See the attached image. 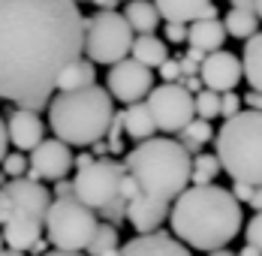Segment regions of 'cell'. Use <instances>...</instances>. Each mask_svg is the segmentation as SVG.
<instances>
[{"mask_svg": "<svg viewBox=\"0 0 262 256\" xmlns=\"http://www.w3.org/2000/svg\"><path fill=\"white\" fill-rule=\"evenodd\" d=\"M81 54L79 0H0V100H49L63 67Z\"/></svg>", "mask_w": 262, "mask_h": 256, "instance_id": "1", "label": "cell"}, {"mask_svg": "<svg viewBox=\"0 0 262 256\" xmlns=\"http://www.w3.org/2000/svg\"><path fill=\"white\" fill-rule=\"evenodd\" d=\"M172 235L193 250H214L235 241L244 226L241 202L217 184H187L169 205Z\"/></svg>", "mask_w": 262, "mask_h": 256, "instance_id": "2", "label": "cell"}, {"mask_svg": "<svg viewBox=\"0 0 262 256\" xmlns=\"http://www.w3.org/2000/svg\"><path fill=\"white\" fill-rule=\"evenodd\" d=\"M124 172L139 184L142 196L172 205V199L190 184V154L169 136H151L130 148Z\"/></svg>", "mask_w": 262, "mask_h": 256, "instance_id": "3", "label": "cell"}, {"mask_svg": "<svg viewBox=\"0 0 262 256\" xmlns=\"http://www.w3.org/2000/svg\"><path fill=\"white\" fill-rule=\"evenodd\" d=\"M115 115V100L97 81L79 91H60L49 97V127L67 145H91L103 139Z\"/></svg>", "mask_w": 262, "mask_h": 256, "instance_id": "4", "label": "cell"}, {"mask_svg": "<svg viewBox=\"0 0 262 256\" xmlns=\"http://www.w3.org/2000/svg\"><path fill=\"white\" fill-rule=\"evenodd\" d=\"M214 154L232 181L262 184V112L247 109L223 118L214 133Z\"/></svg>", "mask_w": 262, "mask_h": 256, "instance_id": "5", "label": "cell"}, {"mask_svg": "<svg viewBox=\"0 0 262 256\" xmlns=\"http://www.w3.org/2000/svg\"><path fill=\"white\" fill-rule=\"evenodd\" d=\"M97 223H100L97 211L79 202L73 193L52 199L49 211H46V220H42L49 244L54 250H84L94 238Z\"/></svg>", "mask_w": 262, "mask_h": 256, "instance_id": "6", "label": "cell"}, {"mask_svg": "<svg viewBox=\"0 0 262 256\" xmlns=\"http://www.w3.org/2000/svg\"><path fill=\"white\" fill-rule=\"evenodd\" d=\"M133 27L118 9H100L97 15L84 18V54L94 63H118L130 57L133 46Z\"/></svg>", "mask_w": 262, "mask_h": 256, "instance_id": "7", "label": "cell"}, {"mask_svg": "<svg viewBox=\"0 0 262 256\" xmlns=\"http://www.w3.org/2000/svg\"><path fill=\"white\" fill-rule=\"evenodd\" d=\"M124 178V163H118L115 157H97L91 160L84 169H76L73 178V196L84 202L88 208L100 211L112 199H118V187Z\"/></svg>", "mask_w": 262, "mask_h": 256, "instance_id": "8", "label": "cell"}, {"mask_svg": "<svg viewBox=\"0 0 262 256\" xmlns=\"http://www.w3.org/2000/svg\"><path fill=\"white\" fill-rule=\"evenodd\" d=\"M145 102H148V112H151L157 130L169 133V136L178 133L190 118H196L193 115V94L181 81H163L160 88H151Z\"/></svg>", "mask_w": 262, "mask_h": 256, "instance_id": "9", "label": "cell"}, {"mask_svg": "<svg viewBox=\"0 0 262 256\" xmlns=\"http://www.w3.org/2000/svg\"><path fill=\"white\" fill-rule=\"evenodd\" d=\"M151 88H154V70L139 63L136 57H124V60L108 67L105 91H108V97H115L124 105L136 102V100H145Z\"/></svg>", "mask_w": 262, "mask_h": 256, "instance_id": "10", "label": "cell"}, {"mask_svg": "<svg viewBox=\"0 0 262 256\" xmlns=\"http://www.w3.org/2000/svg\"><path fill=\"white\" fill-rule=\"evenodd\" d=\"M73 172V148L60 139H42L27 157V178L33 181H60Z\"/></svg>", "mask_w": 262, "mask_h": 256, "instance_id": "11", "label": "cell"}, {"mask_svg": "<svg viewBox=\"0 0 262 256\" xmlns=\"http://www.w3.org/2000/svg\"><path fill=\"white\" fill-rule=\"evenodd\" d=\"M3 199H6V214H27V217H36L39 223L46 220V211L52 205V193L42 187V181H33L21 175V178H9L0 187ZM6 220V217H3Z\"/></svg>", "mask_w": 262, "mask_h": 256, "instance_id": "12", "label": "cell"}, {"mask_svg": "<svg viewBox=\"0 0 262 256\" xmlns=\"http://www.w3.org/2000/svg\"><path fill=\"white\" fill-rule=\"evenodd\" d=\"M199 78H202V88L208 91H235L238 81H241V60H238L232 51H208L199 63Z\"/></svg>", "mask_w": 262, "mask_h": 256, "instance_id": "13", "label": "cell"}, {"mask_svg": "<svg viewBox=\"0 0 262 256\" xmlns=\"http://www.w3.org/2000/svg\"><path fill=\"white\" fill-rule=\"evenodd\" d=\"M112 256H193V253L175 235L154 229V232H136V238L121 241Z\"/></svg>", "mask_w": 262, "mask_h": 256, "instance_id": "14", "label": "cell"}, {"mask_svg": "<svg viewBox=\"0 0 262 256\" xmlns=\"http://www.w3.org/2000/svg\"><path fill=\"white\" fill-rule=\"evenodd\" d=\"M42 127V118L36 112H27V109H15L9 118H6V136H9V145H15V151H30L36 148L46 136Z\"/></svg>", "mask_w": 262, "mask_h": 256, "instance_id": "15", "label": "cell"}, {"mask_svg": "<svg viewBox=\"0 0 262 256\" xmlns=\"http://www.w3.org/2000/svg\"><path fill=\"white\" fill-rule=\"evenodd\" d=\"M169 217V202H160L151 196H133L127 202V223L136 232H154L163 226V220Z\"/></svg>", "mask_w": 262, "mask_h": 256, "instance_id": "16", "label": "cell"}, {"mask_svg": "<svg viewBox=\"0 0 262 256\" xmlns=\"http://www.w3.org/2000/svg\"><path fill=\"white\" fill-rule=\"evenodd\" d=\"M0 235H3V247L27 253V247L42 235V223L36 217H27V214H15L12 211V214H6Z\"/></svg>", "mask_w": 262, "mask_h": 256, "instance_id": "17", "label": "cell"}, {"mask_svg": "<svg viewBox=\"0 0 262 256\" xmlns=\"http://www.w3.org/2000/svg\"><path fill=\"white\" fill-rule=\"evenodd\" d=\"M163 22H196V18H217V6L211 0H154Z\"/></svg>", "mask_w": 262, "mask_h": 256, "instance_id": "18", "label": "cell"}, {"mask_svg": "<svg viewBox=\"0 0 262 256\" xmlns=\"http://www.w3.org/2000/svg\"><path fill=\"white\" fill-rule=\"evenodd\" d=\"M223 42H226V27L220 18H196L187 25V46L193 49L208 54V51L223 49Z\"/></svg>", "mask_w": 262, "mask_h": 256, "instance_id": "19", "label": "cell"}, {"mask_svg": "<svg viewBox=\"0 0 262 256\" xmlns=\"http://www.w3.org/2000/svg\"><path fill=\"white\" fill-rule=\"evenodd\" d=\"M121 124H124V133H127L130 139H136V142L157 136V124H154V118H151L145 100L127 102V109L121 112Z\"/></svg>", "mask_w": 262, "mask_h": 256, "instance_id": "20", "label": "cell"}, {"mask_svg": "<svg viewBox=\"0 0 262 256\" xmlns=\"http://www.w3.org/2000/svg\"><path fill=\"white\" fill-rule=\"evenodd\" d=\"M130 57H136L139 63H145L151 70H157L160 63L169 57V42L160 39L157 33H136L130 46Z\"/></svg>", "mask_w": 262, "mask_h": 256, "instance_id": "21", "label": "cell"}, {"mask_svg": "<svg viewBox=\"0 0 262 256\" xmlns=\"http://www.w3.org/2000/svg\"><path fill=\"white\" fill-rule=\"evenodd\" d=\"M244 54H241V78L250 84V91H262V30L244 39Z\"/></svg>", "mask_w": 262, "mask_h": 256, "instance_id": "22", "label": "cell"}, {"mask_svg": "<svg viewBox=\"0 0 262 256\" xmlns=\"http://www.w3.org/2000/svg\"><path fill=\"white\" fill-rule=\"evenodd\" d=\"M94 81H97L94 60H88V57L81 54V57H76L73 63L63 67V73L57 76L54 88H57V91H79V88H88V84H94Z\"/></svg>", "mask_w": 262, "mask_h": 256, "instance_id": "23", "label": "cell"}, {"mask_svg": "<svg viewBox=\"0 0 262 256\" xmlns=\"http://www.w3.org/2000/svg\"><path fill=\"white\" fill-rule=\"evenodd\" d=\"M121 15L127 18L133 33H154L160 27V12L154 6V0H130Z\"/></svg>", "mask_w": 262, "mask_h": 256, "instance_id": "24", "label": "cell"}, {"mask_svg": "<svg viewBox=\"0 0 262 256\" xmlns=\"http://www.w3.org/2000/svg\"><path fill=\"white\" fill-rule=\"evenodd\" d=\"M178 142H181L187 154H196L202 151L205 145L211 142V136H214V130H211V121H202V118H190L181 130H178Z\"/></svg>", "mask_w": 262, "mask_h": 256, "instance_id": "25", "label": "cell"}, {"mask_svg": "<svg viewBox=\"0 0 262 256\" xmlns=\"http://www.w3.org/2000/svg\"><path fill=\"white\" fill-rule=\"evenodd\" d=\"M223 27H226V36L247 39L259 30V15L253 9H229L226 18H223Z\"/></svg>", "mask_w": 262, "mask_h": 256, "instance_id": "26", "label": "cell"}, {"mask_svg": "<svg viewBox=\"0 0 262 256\" xmlns=\"http://www.w3.org/2000/svg\"><path fill=\"white\" fill-rule=\"evenodd\" d=\"M220 160L217 154L196 151L190 154V184H214V178L220 175Z\"/></svg>", "mask_w": 262, "mask_h": 256, "instance_id": "27", "label": "cell"}, {"mask_svg": "<svg viewBox=\"0 0 262 256\" xmlns=\"http://www.w3.org/2000/svg\"><path fill=\"white\" fill-rule=\"evenodd\" d=\"M118 244H121V232H118V226L100 220L97 229H94L91 244H88L84 250H88V256H112L115 250H118Z\"/></svg>", "mask_w": 262, "mask_h": 256, "instance_id": "28", "label": "cell"}, {"mask_svg": "<svg viewBox=\"0 0 262 256\" xmlns=\"http://www.w3.org/2000/svg\"><path fill=\"white\" fill-rule=\"evenodd\" d=\"M193 115L202 118V121L220 118V94H217V91H208V88L196 91V94H193Z\"/></svg>", "mask_w": 262, "mask_h": 256, "instance_id": "29", "label": "cell"}, {"mask_svg": "<svg viewBox=\"0 0 262 256\" xmlns=\"http://www.w3.org/2000/svg\"><path fill=\"white\" fill-rule=\"evenodd\" d=\"M0 172L6 178H21L27 172V157L25 151H6V157L0 160Z\"/></svg>", "mask_w": 262, "mask_h": 256, "instance_id": "30", "label": "cell"}, {"mask_svg": "<svg viewBox=\"0 0 262 256\" xmlns=\"http://www.w3.org/2000/svg\"><path fill=\"white\" fill-rule=\"evenodd\" d=\"M100 217H103L105 223H112V226H121V223H127V199H112V202L105 205V208H100L97 211Z\"/></svg>", "mask_w": 262, "mask_h": 256, "instance_id": "31", "label": "cell"}, {"mask_svg": "<svg viewBox=\"0 0 262 256\" xmlns=\"http://www.w3.org/2000/svg\"><path fill=\"white\" fill-rule=\"evenodd\" d=\"M241 229H244L247 244H253V247L262 253V211H256V214H253V217H250V220L241 226Z\"/></svg>", "mask_w": 262, "mask_h": 256, "instance_id": "32", "label": "cell"}, {"mask_svg": "<svg viewBox=\"0 0 262 256\" xmlns=\"http://www.w3.org/2000/svg\"><path fill=\"white\" fill-rule=\"evenodd\" d=\"M241 97H238L235 91H223L220 94V118H232L235 112H241Z\"/></svg>", "mask_w": 262, "mask_h": 256, "instance_id": "33", "label": "cell"}, {"mask_svg": "<svg viewBox=\"0 0 262 256\" xmlns=\"http://www.w3.org/2000/svg\"><path fill=\"white\" fill-rule=\"evenodd\" d=\"M163 36H166V42L181 46V42H187V25H184V22H166Z\"/></svg>", "mask_w": 262, "mask_h": 256, "instance_id": "34", "label": "cell"}, {"mask_svg": "<svg viewBox=\"0 0 262 256\" xmlns=\"http://www.w3.org/2000/svg\"><path fill=\"white\" fill-rule=\"evenodd\" d=\"M157 76L163 78V81H178V78H181V67H178V60L166 57V60L157 67Z\"/></svg>", "mask_w": 262, "mask_h": 256, "instance_id": "35", "label": "cell"}, {"mask_svg": "<svg viewBox=\"0 0 262 256\" xmlns=\"http://www.w3.org/2000/svg\"><path fill=\"white\" fill-rule=\"evenodd\" d=\"M139 193H142V190H139V184H136V181H133L130 175H127V172H124V178H121V187H118V196H121V199H127V202H130L133 196H139Z\"/></svg>", "mask_w": 262, "mask_h": 256, "instance_id": "36", "label": "cell"}, {"mask_svg": "<svg viewBox=\"0 0 262 256\" xmlns=\"http://www.w3.org/2000/svg\"><path fill=\"white\" fill-rule=\"evenodd\" d=\"M232 196H235L238 202L247 205V199H250V193H253V184H244V181H232V190H229Z\"/></svg>", "mask_w": 262, "mask_h": 256, "instance_id": "37", "label": "cell"}, {"mask_svg": "<svg viewBox=\"0 0 262 256\" xmlns=\"http://www.w3.org/2000/svg\"><path fill=\"white\" fill-rule=\"evenodd\" d=\"M241 102H244L247 109H256V112H262V91H250V94H244V97H241Z\"/></svg>", "mask_w": 262, "mask_h": 256, "instance_id": "38", "label": "cell"}, {"mask_svg": "<svg viewBox=\"0 0 262 256\" xmlns=\"http://www.w3.org/2000/svg\"><path fill=\"white\" fill-rule=\"evenodd\" d=\"M178 67H181V76H199V63L190 60V57H181Z\"/></svg>", "mask_w": 262, "mask_h": 256, "instance_id": "39", "label": "cell"}, {"mask_svg": "<svg viewBox=\"0 0 262 256\" xmlns=\"http://www.w3.org/2000/svg\"><path fill=\"white\" fill-rule=\"evenodd\" d=\"M178 81H181V84L187 88V91H190V94H196V91H202V78H199V76H181Z\"/></svg>", "mask_w": 262, "mask_h": 256, "instance_id": "40", "label": "cell"}, {"mask_svg": "<svg viewBox=\"0 0 262 256\" xmlns=\"http://www.w3.org/2000/svg\"><path fill=\"white\" fill-rule=\"evenodd\" d=\"M49 247H52V244H49V238H42V235H39V238H36V241H33L30 247H27V253H33V256H42L46 250H49Z\"/></svg>", "mask_w": 262, "mask_h": 256, "instance_id": "41", "label": "cell"}, {"mask_svg": "<svg viewBox=\"0 0 262 256\" xmlns=\"http://www.w3.org/2000/svg\"><path fill=\"white\" fill-rule=\"evenodd\" d=\"M247 205H250L253 211H262V184H253V193H250Z\"/></svg>", "mask_w": 262, "mask_h": 256, "instance_id": "42", "label": "cell"}, {"mask_svg": "<svg viewBox=\"0 0 262 256\" xmlns=\"http://www.w3.org/2000/svg\"><path fill=\"white\" fill-rule=\"evenodd\" d=\"M6 151H9V136H6V121L0 118V160L6 157Z\"/></svg>", "mask_w": 262, "mask_h": 256, "instance_id": "43", "label": "cell"}, {"mask_svg": "<svg viewBox=\"0 0 262 256\" xmlns=\"http://www.w3.org/2000/svg\"><path fill=\"white\" fill-rule=\"evenodd\" d=\"M91 154H94V157H112V154H108V145H105V139L91 142Z\"/></svg>", "mask_w": 262, "mask_h": 256, "instance_id": "44", "label": "cell"}, {"mask_svg": "<svg viewBox=\"0 0 262 256\" xmlns=\"http://www.w3.org/2000/svg\"><path fill=\"white\" fill-rule=\"evenodd\" d=\"M67 193H73V181H67V178L54 181V196H67Z\"/></svg>", "mask_w": 262, "mask_h": 256, "instance_id": "45", "label": "cell"}, {"mask_svg": "<svg viewBox=\"0 0 262 256\" xmlns=\"http://www.w3.org/2000/svg\"><path fill=\"white\" fill-rule=\"evenodd\" d=\"M42 256H88V253L84 250H54L52 247V250H46Z\"/></svg>", "mask_w": 262, "mask_h": 256, "instance_id": "46", "label": "cell"}, {"mask_svg": "<svg viewBox=\"0 0 262 256\" xmlns=\"http://www.w3.org/2000/svg\"><path fill=\"white\" fill-rule=\"evenodd\" d=\"M184 57H190V60H196V63H202V57H205V51H199V49H193V46H190Z\"/></svg>", "mask_w": 262, "mask_h": 256, "instance_id": "47", "label": "cell"}, {"mask_svg": "<svg viewBox=\"0 0 262 256\" xmlns=\"http://www.w3.org/2000/svg\"><path fill=\"white\" fill-rule=\"evenodd\" d=\"M235 256H262V253L256 250V247H253V244H244V247H241Z\"/></svg>", "mask_w": 262, "mask_h": 256, "instance_id": "48", "label": "cell"}, {"mask_svg": "<svg viewBox=\"0 0 262 256\" xmlns=\"http://www.w3.org/2000/svg\"><path fill=\"white\" fill-rule=\"evenodd\" d=\"M232 9H253V0H229Z\"/></svg>", "mask_w": 262, "mask_h": 256, "instance_id": "49", "label": "cell"}, {"mask_svg": "<svg viewBox=\"0 0 262 256\" xmlns=\"http://www.w3.org/2000/svg\"><path fill=\"white\" fill-rule=\"evenodd\" d=\"M91 3H97L100 9H115V6H118L121 0H91Z\"/></svg>", "mask_w": 262, "mask_h": 256, "instance_id": "50", "label": "cell"}, {"mask_svg": "<svg viewBox=\"0 0 262 256\" xmlns=\"http://www.w3.org/2000/svg\"><path fill=\"white\" fill-rule=\"evenodd\" d=\"M208 256H235L229 247H214V250H208Z\"/></svg>", "mask_w": 262, "mask_h": 256, "instance_id": "51", "label": "cell"}, {"mask_svg": "<svg viewBox=\"0 0 262 256\" xmlns=\"http://www.w3.org/2000/svg\"><path fill=\"white\" fill-rule=\"evenodd\" d=\"M0 256H25L21 250H9V247H0Z\"/></svg>", "mask_w": 262, "mask_h": 256, "instance_id": "52", "label": "cell"}, {"mask_svg": "<svg viewBox=\"0 0 262 256\" xmlns=\"http://www.w3.org/2000/svg\"><path fill=\"white\" fill-rule=\"evenodd\" d=\"M3 217H6V199H3V193H0V223H3Z\"/></svg>", "mask_w": 262, "mask_h": 256, "instance_id": "53", "label": "cell"}, {"mask_svg": "<svg viewBox=\"0 0 262 256\" xmlns=\"http://www.w3.org/2000/svg\"><path fill=\"white\" fill-rule=\"evenodd\" d=\"M253 12L259 15V22H262V0H253Z\"/></svg>", "mask_w": 262, "mask_h": 256, "instance_id": "54", "label": "cell"}, {"mask_svg": "<svg viewBox=\"0 0 262 256\" xmlns=\"http://www.w3.org/2000/svg\"><path fill=\"white\" fill-rule=\"evenodd\" d=\"M6 181H9V178H6V175H3V172H0V187H3V184H6Z\"/></svg>", "mask_w": 262, "mask_h": 256, "instance_id": "55", "label": "cell"}, {"mask_svg": "<svg viewBox=\"0 0 262 256\" xmlns=\"http://www.w3.org/2000/svg\"><path fill=\"white\" fill-rule=\"evenodd\" d=\"M0 247H3V235H0Z\"/></svg>", "mask_w": 262, "mask_h": 256, "instance_id": "56", "label": "cell"}]
</instances>
